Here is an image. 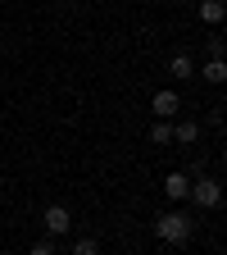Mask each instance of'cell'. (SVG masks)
<instances>
[{"label":"cell","mask_w":227,"mask_h":255,"mask_svg":"<svg viewBox=\"0 0 227 255\" xmlns=\"http://www.w3.org/2000/svg\"><path fill=\"white\" fill-rule=\"evenodd\" d=\"M191 233H196V219H191L186 210H164L154 219V237L164 242V246H186Z\"/></svg>","instance_id":"1"},{"label":"cell","mask_w":227,"mask_h":255,"mask_svg":"<svg viewBox=\"0 0 227 255\" xmlns=\"http://www.w3.org/2000/svg\"><path fill=\"white\" fill-rule=\"evenodd\" d=\"M186 201L196 205V210H218V205H223V187L200 173V178H191V196H186Z\"/></svg>","instance_id":"2"},{"label":"cell","mask_w":227,"mask_h":255,"mask_svg":"<svg viewBox=\"0 0 227 255\" xmlns=\"http://www.w3.org/2000/svg\"><path fill=\"white\" fill-rule=\"evenodd\" d=\"M41 223H46V233H50V237H64V233H69V228H73V214H69V210H64V205H46V214H41Z\"/></svg>","instance_id":"3"},{"label":"cell","mask_w":227,"mask_h":255,"mask_svg":"<svg viewBox=\"0 0 227 255\" xmlns=\"http://www.w3.org/2000/svg\"><path fill=\"white\" fill-rule=\"evenodd\" d=\"M150 110H154L159 119H173V114L182 110V96H177V91H154V101H150Z\"/></svg>","instance_id":"4"},{"label":"cell","mask_w":227,"mask_h":255,"mask_svg":"<svg viewBox=\"0 0 227 255\" xmlns=\"http://www.w3.org/2000/svg\"><path fill=\"white\" fill-rule=\"evenodd\" d=\"M164 191H168V201H186L191 196V173H168L164 178Z\"/></svg>","instance_id":"5"},{"label":"cell","mask_w":227,"mask_h":255,"mask_svg":"<svg viewBox=\"0 0 227 255\" xmlns=\"http://www.w3.org/2000/svg\"><path fill=\"white\" fill-rule=\"evenodd\" d=\"M168 73H173L177 82H186V78H196V59H191L186 50H177V55L168 59Z\"/></svg>","instance_id":"6"},{"label":"cell","mask_w":227,"mask_h":255,"mask_svg":"<svg viewBox=\"0 0 227 255\" xmlns=\"http://www.w3.org/2000/svg\"><path fill=\"white\" fill-rule=\"evenodd\" d=\"M196 78H205L209 87H223V82H227V64H223V59H209V64H205V69H200Z\"/></svg>","instance_id":"7"},{"label":"cell","mask_w":227,"mask_h":255,"mask_svg":"<svg viewBox=\"0 0 227 255\" xmlns=\"http://www.w3.org/2000/svg\"><path fill=\"white\" fill-rule=\"evenodd\" d=\"M173 141H182V146H191V141H200V123H196V119H182V123L173 128Z\"/></svg>","instance_id":"8"},{"label":"cell","mask_w":227,"mask_h":255,"mask_svg":"<svg viewBox=\"0 0 227 255\" xmlns=\"http://www.w3.org/2000/svg\"><path fill=\"white\" fill-rule=\"evenodd\" d=\"M223 14H227V9H223V0H200V18H205L209 27H218Z\"/></svg>","instance_id":"9"},{"label":"cell","mask_w":227,"mask_h":255,"mask_svg":"<svg viewBox=\"0 0 227 255\" xmlns=\"http://www.w3.org/2000/svg\"><path fill=\"white\" fill-rule=\"evenodd\" d=\"M150 141H154V146H173V123H168V119H159V123L150 128Z\"/></svg>","instance_id":"10"},{"label":"cell","mask_w":227,"mask_h":255,"mask_svg":"<svg viewBox=\"0 0 227 255\" xmlns=\"http://www.w3.org/2000/svg\"><path fill=\"white\" fill-rule=\"evenodd\" d=\"M69 255H100V246H95V237H77Z\"/></svg>","instance_id":"11"},{"label":"cell","mask_w":227,"mask_h":255,"mask_svg":"<svg viewBox=\"0 0 227 255\" xmlns=\"http://www.w3.org/2000/svg\"><path fill=\"white\" fill-rule=\"evenodd\" d=\"M27 255H55V237H41V242H37V246H32Z\"/></svg>","instance_id":"12"},{"label":"cell","mask_w":227,"mask_h":255,"mask_svg":"<svg viewBox=\"0 0 227 255\" xmlns=\"http://www.w3.org/2000/svg\"><path fill=\"white\" fill-rule=\"evenodd\" d=\"M209 59H223V37H209Z\"/></svg>","instance_id":"13"},{"label":"cell","mask_w":227,"mask_h":255,"mask_svg":"<svg viewBox=\"0 0 227 255\" xmlns=\"http://www.w3.org/2000/svg\"><path fill=\"white\" fill-rule=\"evenodd\" d=\"M0 255H9V251H0Z\"/></svg>","instance_id":"14"}]
</instances>
